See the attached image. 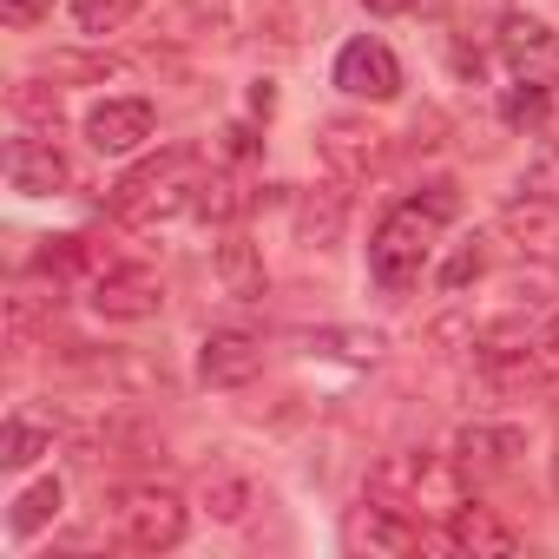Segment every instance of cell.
<instances>
[{
    "instance_id": "1",
    "label": "cell",
    "mask_w": 559,
    "mask_h": 559,
    "mask_svg": "<svg viewBox=\"0 0 559 559\" xmlns=\"http://www.w3.org/2000/svg\"><path fill=\"white\" fill-rule=\"evenodd\" d=\"M198 185H204V171H198V152H158L152 165H139L119 191H112V211L126 217V224H171V217H185V211H198Z\"/></svg>"
},
{
    "instance_id": "2",
    "label": "cell",
    "mask_w": 559,
    "mask_h": 559,
    "mask_svg": "<svg viewBox=\"0 0 559 559\" xmlns=\"http://www.w3.org/2000/svg\"><path fill=\"white\" fill-rule=\"evenodd\" d=\"M435 230H441V217H435L421 198L395 204V211L376 224V237H369V276H376V290H389V297L415 290V276H421V263H428V250H435Z\"/></svg>"
},
{
    "instance_id": "3",
    "label": "cell",
    "mask_w": 559,
    "mask_h": 559,
    "mask_svg": "<svg viewBox=\"0 0 559 559\" xmlns=\"http://www.w3.org/2000/svg\"><path fill=\"white\" fill-rule=\"evenodd\" d=\"M112 526H119V546H132V552H171L185 539V500L158 480L126 487L112 507Z\"/></svg>"
},
{
    "instance_id": "4",
    "label": "cell",
    "mask_w": 559,
    "mask_h": 559,
    "mask_svg": "<svg viewBox=\"0 0 559 559\" xmlns=\"http://www.w3.org/2000/svg\"><path fill=\"white\" fill-rule=\"evenodd\" d=\"M93 310L106 323H145L165 310V284H158V270L145 263H106L93 276Z\"/></svg>"
},
{
    "instance_id": "5",
    "label": "cell",
    "mask_w": 559,
    "mask_h": 559,
    "mask_svg": "<svg viewBox=\"0 0 559 559\" xmlns=\"http://www.w3.org/2000/svg\"><path fill=\"white\" fill-rule=\"evenodd\" d=\"M500 60H507L513 80L559 93V34H552L546 21H533V14H507V21H500Z\"/></svg>"
},
{
    "instance_id": "6",
    "label": "cell",
    "mask_w": 559,
    "mask_h": 559,
    "mask_svg": "<svg viewBox=\"0 0 559 559\" xmlns=\"http://www.w3.org/2000/svg\"><path fill=\"white\" fill-rule=\"evenodd\" d=\"M336 86H343L349 99H395V93H402V60H395V47L376 40V34L349 40V47L336 53Z\"/></svg>"
},
{
    "instance_id": "7",
    "label": "cell",
    "mask_w": 559,
    "mask_h": 559,
    "mask_svg": "<svg viewBox=\"0 0 559 559\" xmlns=\"http://www.w3.org/2000/svg\"><path fill=\"white\" fill-rule=\"evenodd\" d=\"M152 126H158L152 99H139V93H126V99H99V106L86 112V145L106 152V158H126V152H139V145L152 139Z\"/></svg>"
},
{
    "instance_id": "8",
    "label": "cell",
    "mask_w": 559,
    "mask_h": 559,
    "mask_svg": "<svg viewBox=\"0 0 559 559\" xmlns=\"http://www.w3.org/2000/svg\"><path fill=\"white\" fill-rule=\"evenodd\" d=\"M317 152H323V165H330L343 185H356V178L376 171V158H382V132H376L369 119H356V112H336V119L317 126Z\"/></svg>"
},
{
    "instance_id": "9",
    "label": "cell",
    "mask_w": 559,
    "mask_h": 559,
    "mask_svg": "<svg viewBox=\"0 0 559 559\" xmlns=\"http://www.w3.org/2000/svg\"><path fill=\"white\" fill-rule=\"evenodd\" d=\"M263 376V343L250 330H211L198 349V382L204 389H243Z\"/></svg>"
},
{
    "instance_id": "10",
    "label": "cell",
    "mask_w": 559,
    "mask_h": 559,
    "mask_svg": "<svg viewBox=\"0 0 559 559\" xmlns=\"http://www.w3.org/2000/svg\"><path fill=\"white\" fill-rule=\"evenodd\" d=\"M349 546L382 552V559H402V552H415V546H421V526H415V513H408V507H395V500L369 493V500L356 507V520H349Z\"/></svg>"
},
{
    "instance_id": "11",
    "label": "cell",
    "mask_w": 559,
    "mask_h": 559,
    "mask_svg": "<svg viewBox=\"0 0 559 559\" xmlns=\"http://www.w3.org/2000/svg\"><path fill=\"white\" fill-rule=\"evenodd\" d=\"M8 185H14L21 198H53V191L73 185V165H67V152L53 145V132H47V139H14V145H8Z\"/></svg>"
},
{
    "instance_id": "12",
    "label": "cell",
    "mask_w": 559,
    "mask_h": 559,
    "mask_svg": "<svg viewBox=\"0 0 559 559\" xmlns=\"http://www.w3.org/2000/svg\"><path fill=\"white\" fill-rule=\"evenodd\" d=\"M500 230H507L526 257H546V263H552V250H559V198L520 185V191L500 204Z\"/></svg>"
},
{
    "instance_id": "13",
    "label": "cell",
    "mask_w": 559,
    "mask_h": 559,
    "mask_svg": "<svg viewBox=\"0 0 559 559\" xmlns=\"http://www.w3.org/2000/svg\"><path fill=\"white\" fill-rule=\"evenodd\" d=\"M448 546H454V552H474V559H507V552H520V533H513L493 507L461 500V507L448 513Z\"/></svg>"
},
{
    "instance_id": "14",
    "label": "cell",
    "mask_w": 559,
    "mask_h": 559,
    "mask_svg": "<svg viewBox=\"0 0 559 559\" xmlns=\"http://www.w3.org/2000/svg\"><path fill=\"white\" fill-rule=\"evenodd\" d=\"M520 448H526V441H520V428L474 421V428H461V435H454V467H461L467 480H487V474H507Z\"/></svg>"
},
{
    "instance_id": "15",
    "label": "cell",
    "mask_w": 559,
    "mask_h": 559,
    "mask_svg": "<svg viewBox=\"0 0 559 559\" xmlns=\"http://www.w3.org/2000/svg\"><path fill=\"white\" fill-rule=\"evenodd\" d=\"M211 270H217L224 297H237V304H263V290H270V276H263V250H257L243 230H230V237L211 250Z\"/></svg>"
},
{
    "instance_id": "16",
    "label": "cell",
    "mask_w": 559,
    "mask_h": 559,
    "mask_svg": "<svg viewBox=\"0 0 559 559\" xmlns=\"http://www.w3.org/2000/svg\"><path fill=\"white\" fill-rule=\"evenodd\" d=\"M343 230H349V191H343V178L297 198V237H304L310 250H336Z\"/></svg>"
},
{
    "instance_id": "17",
    "label": "cell",
    "mask_w": 559,
    "mask_h": 559,
    "mask_svg": "<svg viewBox=\"0 0 559 559\" xmlns=\"http://www.w3.org/2000/svg\"><path fill=\"white\" fill-rule=\"evenodd\" d=\"M40 454H53V421H40V415H8V428H0V467H34Z\"/></svg>"
},
{
    "instance_id": "18",
    "label": "cell",
    "mask_w": 559,
    "mask_h": 559,
    "mask_svg": "<svg viewBox=\"0 0 559 559\" xmlns=\"http://www.w3.org/2000/svg\"><path fill=\"white\" fill-rule=\"evenodd\" d=\"M60 507H67V487L47 474V480H34L21 500H14V513H8V526H14V539H34L40 526H53L60 520Z\"/></svg>"
},
{
    "instance_id": "19",
    "label": "cell",
    "mask_w": 559,
    "mask_h": 559,
    "mask_svg": "<svg viewBox=\"0 0 559 559\" xmlns=\"http://www.w3.org/2000/svg\"><path fill=\"white\" fill-rule=\"evenodd\" d=\"M243 507H250V480L230 474V467H211L204 474V513L211 520H243Z\"/></svg>"
},
{
    "instance_id": "20",
    "label": "cell",
    "mask_w": 559,
    "mask_h": 559,
    "mask_svg": "<svg viewBox=\"0 0 559 559\" xmlns=\"http://www.w3.org/2000/svg\"><path fill=\"white\" fill-rule=\"evenodd\" d=\"M480 276H487V237L454 243V257L441 263V290H448V297H461L467 284H480Z\"/></svg>"
},
{
    "instance_id": "21",
    "label": "cell",
    "mask_w": 559,
    "mask_h": 559,
    "mask_svg": "<svg viewBox=\"0 0 559 559\" xmlns=\"http://www.w3.org/2000/svg\"><path fill=\"white\" fill-rule=\"evenodd\" d=\"M310 349L317 356H343V362H376L382 356V336L376 330H317Z\"/></svg>"
},
{
    "instance_id": "22",
    "label": "cell",
    "mask_w": 559,
    "mask_h": 559,
    "mask_svg": "<svg viewBox=\"0 0 559 559\" xmlns=\"http://www.w3.org/2000/svg\"><path fill=\"white\" fill-rule=\"evenodd\" d=\"M243 211V198H237V185H230V171H204V185H198V211L191 217H211V224H230Z\"/></svg>"
},
{
    "instance_id": "23",
    "label": "cell",
    "mask_w": 559,
    "mask_h": 559,
    "mask_svg": "<svg viewBox=\"0 0 559 559\" xmlns=\"http://www.w3.org/2000/svg\"><path fill=\"white\" fill-rule=\"evenodd\" d=\"M171 27L178 34H224L230 27V0H178Z\"/></svg>"
},
{
    "instance_id": "24",
    "label": "cell",
    "mask_w": 559,
    "mask_h": 559,
    "mask_svg": "<svg viewBox=\"0 0 559 559\" xmlns=\"http://www.w3.org/2000/svg\"><path fill=\"white\" fill-rule=\"evenodd\" d=\"M546 99H552L546 86L513 80V86H507V99H500V119H507V126H546Z\"/></svg>"
},
{
    "instance_id": "25",
    "label": "cell",
    "mask_w": 559,
    "mask_h": 559,
    "mask_svg": "<svg viewBox=\"0 0 559 559\" xmlns=\"http://www.w3.org/2000/svg\"><path fill=\"white\" fill-rule=\"evenodd\" d=\"M126 8H132V0H80L73 14H80V27H86V34H112V27L126 21Z\"/></svg>"
},
{
    "instance_id": "26",
    "label": "cell",
    "mask_w": 559,
    "mask_h": 559,
    "mask_svg": "<svg viewBox=\"0 0 559 559\" xmlns=\"http://www.w3.org/2000/svg\"><path fill=\"white\" fill-rule=\"evenodd\" d=\"M520 185H526V191H546V198H559V152H539V158L520 171Z\"/></svg>"
},
{
    "instance_id": "27",
    "label": "cell",
    "mask_w": 559,
    "mask_h": 559,
    "mask_svg": "<svg viewBox=\"0 0 559 559\" xmlns=\"http://www.w3.org/2000/svg\"><path fill=\"white\" fill-rule=\"evenodd\" d=\"M0 14H8L14 27H34V21H47V14H53V0H0Z\"/></svg>"
},
{
    "instance_id": "28",
    "label": "cell",
    "mask_w": 559,
    "mask_h": 559,
    "mask_svg": "<svg viewBox=\"0 0 559 559\" xmlns=\"http://www.w3.org/2000/svg\"><path fill=\"white\" fill-rule=\"evenodd\" d=\"M217 139H224V158H250V152H257V139H250V126H224Z\"/></svg>"
},
{
    "instance_id": "29",
    "label": "cell",
    "mask_w": 559,
    "mask_h": 559,
    "mask_svg": "<svg viewBox=\"0 0 559 559\" xmlns=\"http://www.w3.org/2000/svg\"><path fill=\"white\" fill-rule=\"evenodd\" d=\"M270 112H276V86L257 80V86H250V119H270Z\"/></svg>"
},
{
    "instance_id": "30",
    "label": "cell",
    "mask_w": 559,
    "mask_h": 559,
    "mask_svg": "<svg viewBox=\"0 0 559 559\" xmlns=\"http://www.w3.org/2000/svg\"><path fill=\"white\" fill-rule=\"evenodd\" d=\"M408 8H415V14H448L454 0H408Z\"/></svg>"
},
{
    "instance_id": "31",
    "label": "cell",
    "mask_w": 559,
    "mask_h": 559,
    "mask_svg": "<svg viewBox=\"0 0 559 559\" xmlns=\"http://www.w3.org/2000/svg\"><path fill=\"white\" fill-rule=\"evenodd\" d=\"M369 14H395V8H408V0H362Z\"/></svg>"
},
{
    "instance_id": "32",
    "label": "cell",
    "mask_w": 559,
    "mask_h": 559,
    "mask_svg": "<svg viewBox=\"0 0 559 559\" xmlns=\"http://www.w3.org/2000/svg\"><path fill=\"white\" fill-rule=\"evenodd\" d=\"M552 493H559V454H552Z\"/></svg>"
}]
</instances>
